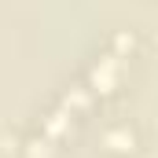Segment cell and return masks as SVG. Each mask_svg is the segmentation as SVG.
Returning <instances> with one entry per match:
<instances>
[{
    "label": "cell",
    "mask_w": 158,
    "mask_h": 158,
    "mask_svg": "<svg viewBox=\"0 0 158 158\" xmlns=\"http://www.w3.org/2000/svg\"><path fill=\"white\" fill-rule=\"evenodd\" d=\"M99 151L110 158H129L140 151V129L132 125L129 118H118L110 121L107 129H103V136H99Z\"/></svg>",
    "instance_id": "cell-1"
},
{
    "label": "cell",
    "mask_w": 158,
    "mask_h": 158,
    "mask_svg": "<svg viewBox=\"0 0 158 158\" xmlns=\"http://www.w3.org/2000/svg\"><path fill=\"white\" fill-rule=\"evenodd\" d=\"M121 63H125V59L103 52V55L88 66V81H85V85H88L96 96H110V92H118V85H121Z\"/></svg>",
    "instance_id": "cell-2"
},
{
    "label": "cell",
    "mask_w": 158,
    "mask_h": 158,
    "mask_svg": "<svg viewBox=\"0 0 158 158\" xmlns=\"http://www.w3.org/2000/svg\"><path fill=\"white\" fill-rule=\"evenodd\" d=\"M74 121H77V118H74V114H70V110L59 103V107H52V110L44 114V125H40V132H44L48 140H55V143H59L63 136H74Z\"/></svg>",
    "instance_id": "cell-3"
},
{
    "label": "cell",
    "mask_w": 158,
    "mask_h": 158,
    "mask_svg": "<svg viewBox=\"0 0 158 158\" xmlns=\"http://www.w3.org/2000/svg\"><path fill=\"white\" fill-rule=\"evenodd\" d=\"M55 140H48L44 132H37V136H26L22 140V158H55Z\"/></svg>",
    "instance_id": "cell-4"
},
{
    "label": "cell",
    "mask_w": 158,
    "mask_h": 158,
    "mask_svg": "<svg viewBox=\"0 0 158 158\" xmlns=\"http://www.w3.org/2000/svg\"><path fill=\"white\" fill-rule=\"evenodd\" d=\"M107 52L118 55V59H132V52H136V37H132L129 30H118V33H110V40H107Z\"/></svg>",
    "instance_id": "cell-5"
}]
</instances>
